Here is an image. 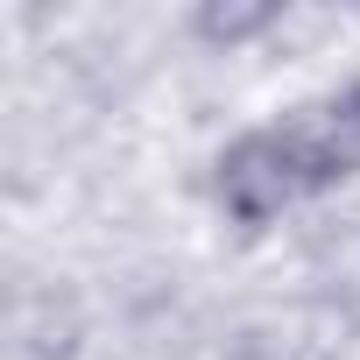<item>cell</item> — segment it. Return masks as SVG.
Returning a JSON list of instances; mask_svg holds the SVG:
<instances>
[{
  "instance_id": "obj_1",
  "label": "cell",
  "mask_w": 360,
  "mask_h": 360,
  "mask_svg": "<svg viewBox=\"0 0 360 360\" xmlns=\"http://www.w3.org/2000/svg\"><path fill=\"white\" fill-rule=\"evenodd\" d=\"M269 127H276V141H283V155L297 169L304 198H325V191H339V184L360 176V78H346V85L290 106Z\"/></svg>"
},
{
  "instance_id": "obj_2",
  "label": "cell",
  "mask_w": 360,
  "mask_h": 360,
  "mask_svg": "<svg viewBox=\"0 0 360 360\" xmlns=\"http://www.w3.org/2000/svg\"><path fill=\"white\" fill-rule=\"evenodd\" d=\"M212 205L240 233H262V226H276L283 212L304 205V184H297V169H290V155H283V141H276L269 120L262 127H240L212 155Z\"/></svg>"
},
{
  "instance_id": "obj_3",
  "label": "cell",
  "mask_w": 360,
  "mask_h": 360,
  "mask_svg": "<svg viewBox=\"0 0 360 360\" xmlns=\"http://www.w3.org/2000/svg\"><path fill=\"white\" fill-rule=\"evenodd\" d=\"M283 0H198V8L184 15V36L191 43H205V50H248V43H262V36H276L283 29Z\"/></svg>"
}]
</instances>
